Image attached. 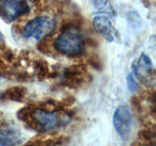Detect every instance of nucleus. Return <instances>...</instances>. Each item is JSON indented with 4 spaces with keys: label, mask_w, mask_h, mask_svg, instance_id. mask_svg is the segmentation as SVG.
I'll return each instance as SVG.
<instances>
[{
    "label": "nucleus",
    "mask_w": 156,
    "mask_h": 146,
    "mask_svg": "<svg viewBox=\"0 0 156 146\" xmlns=\"http://www.w3.org/2000/svg\"><path fill=\"white\" fill-rule=\"evenodd\" d=\"M30 11L26 0H0V15L7 21H14Z\"/></svg>",
    "instance_id": "423d86ee"
},
{
    "label": "nucleus",
    "mask_w": 156,
    "mask_h": 146,
    "mask_svg": "<svg viewBox=\"0 0 156 146\" xmlns=\"http://www.w3.org/2000/svg\"><path fill=\"white\" fill-rule=\"evenodd\" d=\"M27 91L24 87L17 86V87H10L6 89L1 95L2 100H11V101H23L26 99Z\"/></svg>",
    "instance_id": "9d476101"
},
{
    "label": "nucleus",
    "mask_w": 156,
    "mask_h": 146,
    "mask_svg": "<svg viewBox=\"0 0 156 146\" xmlns=\"http://www.w3.org/2000/svg\"><path fill=\"white\" fill-rule=\"evenodd\" d=\"M56 22L47 16H39L29 21L23 27V35L26 38L42 40L55 30Z\"/></svg>",
    "instance_id": "7ed1b4c3"
},
{
    "label": "nucleus",
    "mask_w": 156,
    "mask_h": 146,
    "mask_svg": "<svg viewBox=\"0 0 156 146\" xmlns=\"http://www.w3.org/2000/svg\"><path fill=\"white\" fill-rule=\"evenodd\" d=\"M7 71H9V66L6 62L4 61V60L1 57V55H0V72L2 73H6Z\"/></svg>",
    "instance_id": "2eb2a0df"
},
{
    "label": "nucleus",
    "mask_w": 156,
    "mask_h": 146,
    "mask_svg": "<svg viewBox=\"0 0 156 146\" xmlns=\"http://www.w3.org/2000/svg\"><path fill=\"white\" fill-rule=\"evenodd\" d=\"M18 118L37 131H51L66 126L71 120L68 112L48 110L41 106H27L18 112Z\"/></svg>",
    "instance_id": "f257e3e1"
},
{
    "label": "nucleus",
    "mask_w": 156,
    "mask_h": 146,
    "mask_svg": "<svg viewBox=\"0 0 156 146\" xmlns=\"http://www.w3.org/2000/svg\"><path fill=\"white\" fill-rule=\"evenodd\" d=\"M34 73L39 80H44L50 77L51 72L49 70L48 63L43 60H38L34 62Z\"/></svg>",
    "instance_id": "9b49d317"
},
{
    "label": "nucleus",
    "mask_w": 156,
    "mask_h": 146,
    "mask_svg": "<svg viewBox=\"0 0 156 146\" xmlns=\"http://www.w3.org/2000/svg\"><path fill=\"white\" fill-rule=\"evenodd\" d=\"M140 136L143 139L144 142L150 144V145H154L155 142V134L152 130L150 129H144L140 133Z\"/></svg>",
    "instance_id": "f8f14e48"
},
{
    "label": "nucleus",
    "mask_w": 156,
    "mask_h": 146,
    "mask_svg": "<svg viewBox=\"0 0 156 146\" xmlns=\"http://www.w3.org/2000/svg\"><path fill=\"white\" fill-rule=\"evenodd\" d=\"M107 2H108V0H94V3H95V6L98 8V9H102L105 8L106 5H107Z\"/></svg>",
    "instance_id": "dca6fc26"
},
{
    "label": "nucleus",
    "mask_w": 156,
    "mask_h": 146,
    "mask_svg": "<svg viewBox=\"0 0 156 146\" xmlns=\"http://www.w3.org/2000/svg\"><path fill=\"white\" fill-rule=\"evenodd\" d=\"M127 86H128V89L130 92H135L139 88V84L136 80V77L133 73H129L127 75Z\"/></svg>",
    "instance_id": "ddd939ff"
},
{
    "label": "nucleus",
    "mask_w": 156,
    "mask_h": 146,
    "mask_svg": "<svg viewBox=\"0 0 156 146\" xmlns=\"http://www.w3.org/2000/svg\"><path fill=\"white\" fill-rule=\"evenodd\" d=\"M1 57L3 58L5 62L7 61L8 63H13V62L16 61V60H17L16 55H15L14 52L10 50V49H8V50H5V51L2 53Z\"/></svg>",
    "instance_id": "4468645a"
},
{
    "label": "nucleus",
    "mask_w": 156,
    "mask_h": 146,
    "mask_svg": "<svg viewBox=\"0 0 156 146\" xmlns=\"http://www.w3.org/2000/svg\"><path fill=\"white\" fill-rule=\"evenodd\" d=\"M23 146H47V145L44 141H31V142L24 144Z\"/></svg>",
    "instance_id": "f3484780"
},
{
    "label": "nucleus",
    "mask_w": 156,
    "mask_h": 146,
    "mask_svg": "<svg viewBox=\"0 0 156 146\" xmlns=\"http://www.w3.org/2000/svg\"><path fill=\"white\" fill-rule=\"evenodd\" d=\"M54 48L62 55L76 57L81 56L84 52L85 41L79 29L76 26L68 24L62 28L61 34L54 43Z\"/></svg>",
    "instance_id": "f03ea898"
},
{
    "label": "nucleus",
    "mask_w": 156,
    "mask_h": 146,
    "mask_svg": "<svg viewBox=\"0 0 156 146\" xmlns=\"http://www.w3.org/2000/svg\"><path fill=\"white\" fill-rule=\"evenodd\" d=\"M93 26L96 31L104 37L106 41L112 42L113 36V26H112L111 19L106 14H98L93 18Z\"/></svg>",
    "instance_id": "1a4fd4ad"
},
{
    "label": "nucleus",
    "mask_w": 156,
    "mask_h": 146,
    "mask_svg": "<svg viewBox=\"0 0 156 146\" xmlns=\"http://www.w3.org/2000/svg\"><path fill=\"white\" fill-rule=\"evenodd\" d=\"M4 44V38H3V35H2V33L0 32V47H1L2 45Z\"/></svg>",
    "instance_id": "a211bd4d"
},
{
    "label": "nucleus",
    "mask_w": 156,
    "mask_h": 146,
    "mask_svg": "<svg viewBox=\"0 0 156 146\" xmlns=\"http://www.w3.org/2000/svg\"><path fill=\"white\" fill-rule=\"evenodd\" d=\"M134 75L141 81H154V69L152 61L148 56L141 54L140 57L133 63Z\"/></svg>",
    "instance_id": "6e6552de"
},
{
    "label": "nucleus",
    "mask_w": 156,
    "mask_h": 146,
    "mask_svg": "<svg viewBox=\"0 0 156 146\" xmlns=\"http://www.w3.org/2000/svg\"><path fill=\"white\" fill-rule=\"evenodd\" d=\"M23 141V135L16 125L0 119V146H18Z\"/></svg>",
    "instance_id": "0eeeda50"
},
{
    "label": "nucleus",
    "mask_w": 156,
    "mask_h": 146,
    "mask_svg": "<svg viewBox=\"0 0 156 146\" xmlns=\"http://www.w3.org/2000/svg\"><path fill=\"white\" fill-rule=\"evenodd\" d=\"M113 127L123 140H128L133 130V115L127 105H119L113 114Z\"/></svg>",
    "instance_id": "20e7f679"
},
{
    "label": "nucleus",
    "mask_w": 156,
    "mask_h": 146,
    "mask_svg": "<svg viewBox=\"0 0 156 146\" xmlns=\"http://www.w3.org/2000/svg\"><path fill=\"white\" fill-rule=\"evenodd\" d=\"M87 77L90 76L84 64H73L63 70L62 84L71 89H78L86 83Z\"/></svg>",
    "instance_id": "39448f33"
}]
</instances>
